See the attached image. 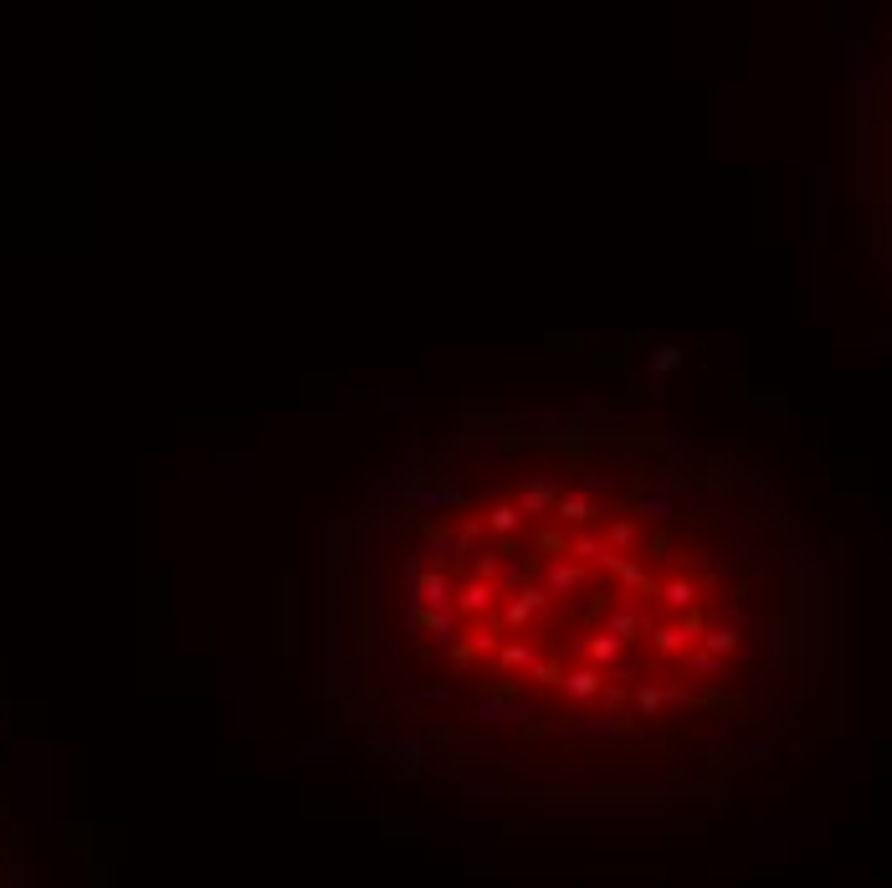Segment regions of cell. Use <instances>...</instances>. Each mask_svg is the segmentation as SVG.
<instances>
[{
  "label": "cell",
  "instance_id": "1",
  "mask_svg": "<svg viewBox=\"0 0 892 888\" xmlns=\"http://www.w3.org/2000/svg\"><path fill=\"white\" fill-rule=\"evenodd\" d=\"M329 689L375 765L492 806H697L821 693L816 560L744 447L457 416L329 555Z\"/></svg>",
  "mask_w": 892,
  "mask_h": 888
},
{
  "label": "cell",
  "instance_id": "3",
  "mask_svg": "<svg viewBox=\"0 0 892 888\" xmlns=\"http://www.w3.org/2000/svg\"><path fill=\"white\" fill-rule=\"evenodd\" d=\"M0 888H27V874H21V863L11 858L6 843H0Z\"/></svg>",
  "mask_w": 892,
  "mask_h": 888
},
{
  "label": "cell",
  "instance_id": "2",
  "mask_svg": "<svg viewBox=\"0 0 892 888\" xmlns=\"http://www.w3.org/2000/svg\"><path fill=\"white\" fill-rule=\"evenodd\" d=\"M872 196H878V226L892 237V47L878 56V78H872Z\"/></svg>",
  "mask_w": 892,
  "mask_h": 888
}]
</instances>
